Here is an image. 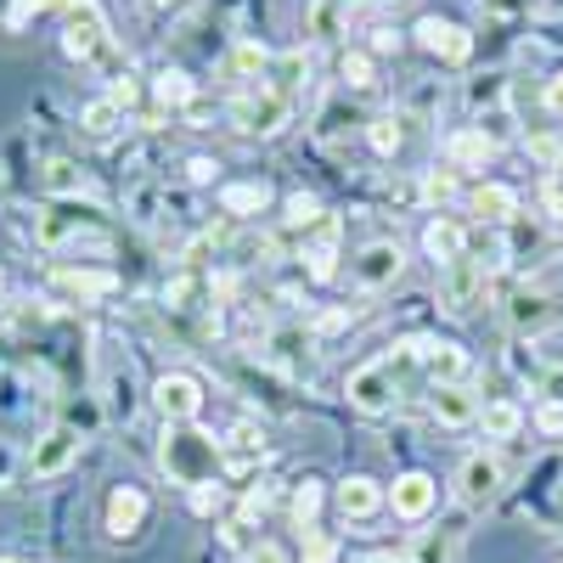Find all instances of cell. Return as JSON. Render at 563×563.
<instances>
[{"mask_svg": "<svg viewBox=\"0 0 563 563\" xmlns=\"http://www.w3.org/2000/svg\"><path fill=\"white\" fill-rule=\"evenodd\" d=\"M411 372H422V339H400L395 355H378V361L355 366L350 384H344V395H350L355 411L384 417V411L400 406V395H406V384H411Z\"/></svg>", "mask_w": 563, "mask_h": 563, "instance_id": "obj_1", "label": "cell"}, {"mask_svg": "<svg viewBox=\"0 0 563 563\" xmlns=\"http://www.w3.org/2000/svg\"><path fill=\"white\" fill-rule=\"evenodd\" d=\"M34 243L45 254H74V249H90V254H108L113 249V225L97 203H45L40 220H34Z\"/></svg>", "mask_w": 563, "mask_h": 563, "instance_id": "obj_2", "label": "cell"}, {"mask_svg": "<svg viewBox=\"0 0 563 563\" xmlns=\"http://www.w3.org/2000/svg\"><path fill=\"white\" fill-rule=\"evenodd\" d=\"M164 474L186 490H203L220 474V440L203 434L198 422H164V445H158Z\"/></svg>", "mask_w": 563, "mask_h": 563, "instance_id": "obj_3", "label": "cell"}, {"mask_svg": "<svg viewBox=\"0 0 563 563\" xmlns=\"http://www.w3.org/2000/svg\"><path fill=\"white\" fill-rule=\"evenodd\" d=\"M294 108H299V97H288V90H276V85L238 90V102H231V130H243V135H282L294 124Z\"/></svg>", "mask_w": 563, "mask_h": 563, "instance_id": "obj_4", "label": "cell"}, {"mask_svg": "<svg viewBox=\"0 0 563 563\" xmlns=\"http://www.w3.org/2000/svg\"><path fill=\"white\" fill-rule=\"evenodd\" d=\"M57 18H63V52L74 63H97L108 52V18L97 0H57Z\"/></svg>", "mask_w": 563, "mask_h": 563, "instance_id": "obj_5", "label": "cell"}, {"mask_svg": "<svg viewBox=\"0 0 563 563\" xmlns=\"http://www.w3.org/2000/svg\"><path fill=\"white\" fill-rule=\"evenodd\" d=\"M501 485H507V467H501L496 451H467L462 467H456V479H451V490H456V501L467 512H485L501 496Z\"/></svg>", "mask_w": 563, "mask_h": 563, "instance_id": "obj_6", "label": "cell"}, {"mask_svg": "<svg viewBox=\"0 0 563 563\" xmlns=\"http://www.w3.org/2000/svg\"><path fill=\"white\" fill-rule=\"evenodd\" d=\"M147 519H153V496L141 490V485H113V490H108V501H102V536H108L113 547L141 541Z\"/></svg>", "mask_w": 563, "mask_h": 563, "instance_id": "obj_7", "label": "cell"}, {"mask_svg": "<svg viewBox=\"0 0 563 563\" xmlns=\"http://www.w3.org/2000/svg\"><path fill=\"white\" fill-rule=\"evenodd\" d=\"M79 429L74 422H52L40 440H34V451H29V479H63L68 467L79 462Z\"/></svg>", "mask_w": 563, "mask_h": 563, "instance_id": "obj_8", "label": "cell"}, {"mask_svg": "<svg viewBox=\"0 0 563 563\" xmlns=\"http://www.w3.org/2000/svg\"><path fill=\"white\" fill-rule=\"evenodd\" d=\"M479 299H485V260L462 254V260L440 265V305H445V316H474Z\"/></svg>", "mask_w": 563, "mask_h": 563, "instance_id": "obj_9", "label": "cell"}, {"mask_svg": "<svg viewBox=\"0 0 563 563\" xmlns=\"http://www.w3.org/2000/svg\"><path fill=\"white\" fill-rule=\"evenodd\" d=\"M350 276H355V288L361 294H384V288H395V282L406 276V249L400 243H366L355 260H350Z\"/></svg>", "mask_w": 563, "mask_h": 563, "instance_id": "obj_10", "label": "cell"}, {"mask_svg": "<svg viewBox=\"0 0 563 563\" xmlns=\"http://www.w3.org/2000/svg\"><path fill=\"white\" fill-rule=\"evenodd\" d=\"M417 45L429 57H440L445 68H462V63H474V34H467L462 23H451V18H417Z\"/></svg>", "mask_w": 563, "mask_h": 563, "instance_id": "obj_11", "label": "cell"}, {"mask_svg": "<svg viewBox=\"0 0 563 563\" xmlns=\"http://www.w3.org/2000/svg\"><path fill=\"white\" fill-rule=\"evenodd\" d=\"M153 406L164 422H198L203 411V384L192 378V372H164V378L153 384Z\"/></svg>", "mask_w": 563, "mask_h": 563, "instance_id": "obj_12", "label": "cell"}, {"mask_svg": "<svg viewBox=\"0 0 563 563\" xmlns=\"http://www.w3.org/2000/svg\"><path fill=\"white\" fill-rule=\"evenodd\" d=\"M558 321V299L547 294V288H512V299H507V327L519 339H536V333H547V327Z\"/></svg>", "mask_w": 563, "mask_h": 563, "instance_id": "obj_13", "label": "cell"}, {"mask_svg": "<svg viewBox=\"0 0 563 563\" xmlns=\"http://www.w3.org/2000/svg\"><path fill=\"white\" fill-rule=\"evenodd\" d=\"M479 395L474 384H434L429 389V417L440 422V429H467V422H479Z\"/></svg>", "mask_w": 563, "mask_h": 563, "instance_id": "obj_14", "label": "cell"}, {"mask_svg": "<svg viewBox=\"0 0 563 563\" xmlns=\"http://www.w3.org/2000/svg\"><path fill=\"white\" fill-rule=\"evenodd\" d=\"M389 507H395V519L422 525V519H429V512L440 507V485H434L429 474H400L395 490H389Z\"/></svg>", "mask_w": 563, "mask_h": 563, "instance_id": "obj_15", "label": "cell"}, {"mask_svg": "<svg viewBox=\"0 0 563 563\" xmlns=\"http://www.w3.org/2000/svg\"><path fill=\"white\" fill-rule=\"evenodd\" d=\"M496 153H501V141L485 124H467V130H451L445 135V164H456V169H485Z\"/></svg>", "mask_w": 563, "mask_h": 563, "instance_id": "obj_16", "label": "cell"}, {"mask_svg": "<svg viewBox=\"0 0 563 563\" xmlns=\"http://www.w3.org/2000/svg\"><path fill=\"white\" fill-rule=\"evenodd\" d=\"M333 501H339V512H344V525H366V519H378V512L389 507V490H384L378 479H366V474H350Z\"/></svg>", "mask_w": 563, "mask_h": 563, "instance_id": "obj_17", "label": "cell"}, {"mask_svg": "<svg viewBox=\"0 0 563 563\" xmlns=\"http://www.w3.org/2000/svg\"><path fill=\"white\" fill-rule=\"evenodd\" d=\"M422 378H429V384H467V378H474V361L462 355V344L422 339Z\"/></svg>", "mask_w": 563, "mask_h": 563, "instance_id": "obj_18", "label": "cell"}, {"mask_svg": "<svg viewBox=\"0 0 563 563\" xmlns=\"http://www.w3.org/2000/svg\"><path fill=\"white\" fill-rule=\"evenodd\" d=\"M52 288H63L68 299H113L119 294V276L113 271H85V265H57L52 271Z\"/></svg>", "mask_w": 563, "mask_h": 563, "instance_id": "obj_19", "label": "cell"}, {"mask_svg": "<svg viewBox=\"0 0 563 563\" xmlns=\"http://www.w3.org/2000/svg\"><path fill=\"white\" fill-rule=\"evenodd\" d=\"M467 214H479L490 225H512L519 220V192H512L507 180H479L474 192H467Z\"/></svg>", "mask_w": 563, "mask_h": 563, "instance_id": "obj_20", "label": "cell"}, {"mask_svg": "<svg viewBox=\"0 0 563 563\" xmlns=\"http://www.w3.org/2000/svg\"><path fill=\"white\" fill-rule=\"evenodd\" d=\"M271 63H276V57L265 52L260 40H238V45L225 52V79H231V85H243V90H254V85L271 79Z\"/></svg>", "mask_w": 563, "mask_h": 563, "instance_id": "obj_21", "label": "cell"}, {"mask_svg": "<svg viewBox=\"0 0 563 563\" xmlns=\"http://www.w3.org/2000/svg\"><path fill=\"white\" fill-rule=\"evenodd\" d=\"M422 249H429L434 265H451V260H462V254H474V249H467V225L451 220V214H434L429 225H422Z\"/></svg>", "mask_w": 563, "mask_h": 563, "instance_id": "obj_22", "label": "cell"}, {"mask_svg": "<svg viewBox=\"0 0 563 563\" xmlns=\"http://www.w3.org/2000/svg\"><path fill=\"white\" fill-rule=\"evenodd\" d=\"M299 260H305L310 282H333V276H339V220H321Z\"/></svg>", "mask_w": 563, "mask_h": 563, "instance_id": "obj_23", "label": "cell"}, {"mask_svg": "<svg viewBox=\"0 0 563 563\" xmlns=\"http://www.w3.org/2000/svg\"><path fill=\"white\" fill-rule=\"evenodd\" d=\"M40 186H45L57 203H68V198H85V192H90V175H85V164H74V158H45Z\"/></svg>", "mask_w": 563, "mask_h": 563, "instance_id": "obj_24", "label": "cell"}, {"mask_svg": "<svg viewBox=\"0 0 563 563\" xmlns=\"http://www.w3.org/2000/svg\"><path fill=\"white\" fill-rule=\"evenodd\" d=\"M265 203H271L265 180H231V186H220V209L231 220H254V214H265Z\"/></svg>", "mask_w": 563, "mask_h": 563, "instance_id": "obj_25", "label": "cell"}, {"mask_svg": "<svg viewBox=\"0 0 563 563\" xmlns=\"http://www.w3.org/2000/svg\"><path fill=\"white\" fill-rule=\"evenodd\" d=\"M153 102H158V108H169V113L198 108V85H192V74H180V68H158V74H153Z\"/></svg>", "mask_w": 563, "mask_h": 563, "instance_id": "obj_26", "label": "cell"}, {"mask_svg": "<svg viewBox=\"0 0 563 563\" xmlns=\"http://www.w3.org/2000/svg\"><path fill=\"white\" fill-rule=\"evenodd\" d=\"M124 119H130V113H124L113 97H97V102H85V108H79V130H85L90 141L119 135V130H124Z\"/></svg>", "mask_w": 563, "mask_h": 563, "instance_id": "obj_27", "label": "cell"}, {"mask_svg": "<svg viewBox=\"0 0 563 563\" xmlns=\"http://www.w3.org/2000/svg\"><path fill=\"white\" fill-rule=\"evenodd\" d=\"M366 147L378 158H395L406 147V113H372L366 119Z\"/></svg>", "mask_w": 563, "mask_h": 563, "instance_id": "obj_28", "label": "cell"}, {"mask_svg": "<svg viewBox=\"0 0 563 563\" xmlns=\"http://www.w3.org/2000/svg\"><path fill=\"white\" fill-rule=\"evenodd\" d=\"M456 547H462V530L440 525V530H422V536H417V547H411L406 558H411V563H451V558H456Z\"/></svg>", "mask_w": 563, "mask_h": 563, "instance_id": "obj_29", "label": "cell"}, {"mask_svg": "<svg viewBox=\"0 0 563 563\" xmlns=\"http://www.w3.org/2000/svg\"><path fill=\"white\" fill-rule=\"evenodd\" d=\"M479 429H485V440H512L525 429V411L512 400H485L479 406Z\"/></svg>", "mask_w": 563, "mask_h": 563, "instance_id": "obj_30", "label": "cell"}, {"mask_svg": "<svg viewBox=\"0 0 563 563\" xmlns=\"http://www.w3.org/2000/svg\"><path fill=\"white\" fill-rule=\"evenodd\" d=\"M344 18H350L344 0H310V12H305V34H316V40H339V34H344Z\"/></svg>", "mask_w": 563, "mask_h": 563, "instance_id": "obj_31", "label": "cell"}, {"mask_svg": "<svg viewBox=\"0 0 563 563\" xmlns=\"http://www.w3.org/2000/svg\"><path fill=\"white\" fill-rule=\"evenodd\" d=\"M321 501H327L321 479H299V485H294V496H288V512H294V525H299V530H310V525H316Z\"/></svg>", "mask_w": 563, "mask_h": 563, "instance_id": "obj_32", "label": "cell"}, {"mask_svg": "<svg viewBox=\"0 0 563 563\" xmlns=\"http://www.w3.org/2000/svg\"><path fill=\"white\" fill-rule=\"evenodd\" d=\"M339 74H344L350 90H372V85H378V63H372V52H361V45L339 57Z\"/></svg>", "mask_w": 563, "mask_h": 563, "instance_id": "obj_33", "label": "cell"}, {"mask_svg": "<svg viewBox=\"0 0 563 563\" xmlns=\"http://www.w3.org/2000/svg\"><path fill=\"white\" fill-rule=\"evenodd\" d=\"M282 209H288V214H282V220H288L294 231H305V238H310V231H316V225L327 220V214H321V198H310V192H294V198L282 203Z\"/></svg>", "mask_w": 563, "mask_h": 563, "instance_id": "obj_34", "label": "cell"}, {"mask_svg": "<svg viewBox=\"0 0 563 563\" xmlns=\"http://www.w3.org/2000/svg\"><path fill=\"white\" fill-rule=\"evenodd\" d=\"M299 541H305V563H333L339 558V541L333 536H327V530H299Z\"/></svg>", "mask_w": 563, "mask_h": 563, "instance_id": "obj_35", "label": "cell"}, {"mask_svg": "<svg viewBox=\"0 0 563 563\" xmlns=\"http://www.w3.org/2000/svg\"><path fill=\"white\" fill-rule=\"evenodd\" d=\"M40 12H57V0H7V29H29Z\"/></svg>", "mask_w": 563, "mask_h": 563, "instance_id": "obj_36", "label": "cell"}, {"mask_svg": "<svg viewBox=\"0 0 563 563\" xmlns=\"http://www.w3.org/2000/svg\"><path fill=\"white\" fill-rule=\"evenodd\" d=\"M265 507H271V490H265V485H249V490H243V501H238V525L265 519Z\"/></svg>", "mask_w": 563, "mask_h": 563, "instance_id": "obj_37", "label": "cell"}, {"mask_svg": "<svg viewBox=\"0 0 563 563\" xmlns=\"http://www.w3.org/2000/svg\"><path fill=\"white\" fill-rule=\"evenodd\" d=\"M536 429H541V434H563V400H558V395H547V400L536 406Z\"/></svg>", "mask_w": 563, "mask_h": 563, "instance_id": "obj_38", "label": "cell"}, {"mask_svg": "<svg viewBox=\"0 0 563 563\" xmlns=\"http://www.w3.org/2000/svg\"><path fill=\"white\" fill-rule=\"evenodd\" d=\"M541 108L563 124V68H558V74H547V85H541Z\"/></svg>", "mask_w": 563, "mask_h": 563, "instance_id": "obj_39", "label": "cell"}, {"mask_svg": "<svg viewBox=\"0 0 563 563\" xmlns=\"http://www.w3.org/2000/svg\"><path fill=\"white\" fill-rule=\"evenodd\" d=\"M243 563H294V558L282 552L276 541H254V547H243Z\"/></svg>", "mask_w": 563, "mask_h": 563, "instance_id": "obj_40", "label": "cell"}, {"mask_svg": "<svg viewBox=\"0 0 563 563\" xmlns=\"http://www.w3.org/2000/svg\"><path fill=\"white\" fill-rule=\"evenodd\" d=\"M467 97H474V108H485V102H501V97H507V85H501V79H490V85H474Z\"/></svg>", "mask_w": 563, "mask_h": 563, "instance_id": "obj_41", "label": "cell"}, {"mask_svg": "<svg viewBox=\"0 0 563 563\" xmlns=\"http://www.w3.org/2000/svg\"><path fill=\"white\" fill-rule=\"evenodd\" d=\"M547 220L563 231V186H552V192H547Z\"/></svg>", "mask_w": 563, "mask_h": 563, "instance_id": "obj_42", "label": "cell"}, {"mask_svg": "<svg viewBox=\"0 0 563 563\" xmlns=\"http://www.w3.org/2000/svg\"><path fill=\"white\" fill-rule=\"evenodd\" d=\"M214 169H220V164H209V158H192V164H186V175H192L198 186H203V180H214Z\"/></svg>", "mask_w": 563, "mask_h": 563, "instance_id": "obj_43", "label": "cell"}, {"mask_svg": "<svg viewBox=\"0 0 563 563\" xmlns=\"http://www.w3.org/2000/svg\"><path fill=\"white\" fill-rule=\"evenodd\" d=\"M361 563H411V558H406V552H366Z\"/></svg>", "mask_w": 563, "mask_h": 563, "instance_id": "obj_44", "label": "cell"}, {"mask_svg": "<svg viewBox=\"0 0 563 563\" xmlns=\"http://www.w3.org/2000/svg\"><path fill=\"white\" fill-rule=\"evenodd\" d=\"M7 474H12V445L0 440V485H7Z\"/></svg>", "mask_w": 563, "mask_h": 563, "instance_id": "obj_45", "label": "cell"}, {"mask_svg": "<svg viewBox=\"0 0 563 563\" xmlns=\"http://www.w3.org/2000/svg\"><path fill=\"white\" fill-rule=\"evenodd\" d=\"M344 7H350V12H361V7H384V0H344Z\"/></svg>", "mask_w": 563, "mask_h": 563, "instance_id": "obj_46", "label": "cell"}, {"mask_svg": "<svg viewBox=\"0 0 563 563\" xmlns=\"http://www.w3.org/2000/svg\"><path fill=\"white\" fill-rule=\"evenodd\" d=\"M147 7H153V12H169V7H175V0H147Z\"/></svg>", "mask_w": 563, "mask_h": 563, "instance_id": "obj_47", "label": "cell"}]
</instances>
